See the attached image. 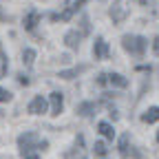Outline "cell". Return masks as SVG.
Instances as JSON below:
<instances>
[{
	"mask_svg": "<svg viewBox=\"0 0 159 159\" xmlns=\"http://www.w3.org/2000/svg\"><path fill=\"white\" fill-rule=\"evenodd\" d=\"M49 144L44 142V139H40L38 137V133H22L18 137V150H20V155H22V159L25 157H29V155H33V150H40V148H47Z\"/></svg>",
	"mask_w": 159,
	"mask_h": 159,
	"instance_id": "cell-1",
	"label": "cell"
},
{
	"mask_svg": "<svg viewBox=\"0 0 159 159\" xmlns=\"http://www.w3.org/2000/svg\"><path fill=\"white\" fill-rule=\"evenodd\" d=\"M122 47H124V51H128L130 55L142 57V55L146 53L148 40L142 38V35H130V33H126V35H122Z\"/></svg>",
	"mask_w": 159,
	"mask_h": 159,
	"instance_id": "cell-2",
	"label": "cell"
},
{
	"mask_svg": "<svg viewBox=\"0 0 159 159\" xmlns=\"http://www.w3.org/2000/svg\"><path fill=\"white\" fill-rule=\"evenodd\" d=\"M64 159H89L86 148H84V137H82V135L75 137V144H73V148H69V150L64 152Z\"/></svg>",
	"mask_w": 159,
	"mask_h": 159,
	"instance_id": "cell-3",
	"label": "cell"
},
{
	"mask_svg": "<svg viewBox=\"0 0 159 159\" xmlns=\"http://www.w3.org/2000/svg\"><path fill=\"white\" fill-rule=\"evenodd\" d=\"M62 108H64V95L60 91H53L49 95V111H51V115L57 117L60 113H62Z\"/></svg>",
	"mask_w": 159,
	"mask_h": 159,
	"instance_id": "cell-4",
	"label": "cell"
},
{
	"mask_svg": "<svg viewBox=\"0 0 159 159\" xmlns=\"http://www.w3.org/2000/svg\"><path fill=\"white\" fill-rule=\"evenodd\" d=\"M93 57L95 60H108L111 57V49H108V44H106L104 38H97L95 40V44H93Z\"/></svg>",
	"mask_w": 159,
	"mask_h": 159,
	"instance_id": "cell-5",
	"label": "cell"
},
{
	"mask_svg": "<svg viewBox=\"0 0 159 159\" xmlns=\"http://www.w3.org/2000/svg\"><path fill=\"white\" fill-rule=\"evenodd\" d=\"M47 99L42 97V95H38V97H33L31 102H29V106H27V111L31 113V115H42V113H47Z\"/></svg>",
	"mask_w": 159,
	"mask_h": 159,
	"instance_id": "cell-6",
	"label": "cell"
},
{
	"mask_svg": "<svg viewBox=\"0 0 159 159\" xmlns=\"http://www.w3.org/2000/svg\"><path fill=\"white\" fill-rule=\"evenodd\" d=\"M80 42H82V33L75 31V29L64 35V44H66L71 51H77V49H80Z\"/></svg>",
	"mask_w": 159,
	"mask_h": 159,
	"instance_id": "cell-7",
	"label": "cell"
},
{
	"mask_svg": "<svg viewBox=\"0 0 159 159\" xmlns=\"http://www.w3.org/2000/svg\"><path fill=\"white\" fill-rule=\"evenodd\" d=\"M75 113L82 115V117H93V115L97 113V104H95V102H82V104H77Z\"/></svg>",
	"mask_w": 159,
	"mask_h": 159,
	"instance_id": "cell-8",
	"label": "cell"
},
{
	"mask_svg": "<svg viewBox=\"0 0 159 159\" xmlns=\"http://www.w3.org/2000/svg\"><path fill=\"white\" fill-rule=\"evenodd\" d=\"M38 22H40V13H38L35 9H31V11L25 16V20H22V25H25L27 31H33V29L38 27Z\"/></svg>",
	"mask_w": 159,
	"mask_h": 159,
	"instance_id": "cell-9",
	"label": "cell"
},
{
	"mask_svg": "<svg viewBox=\"0 0 159 159\" xmlns=\"http://www.w3.org/2000/svg\"><path fill=\"white\" fill-rule=\"evenodd\" d=\"M106 75H108V84L111 86H117V89H126L128 86V80L122 73H106Z\"/></svg>",
	"mask_w": 159,
	"mask_h": 159,
	"instance_id": "cell-10",
	"label": "cell"
},
{
	"mask_svg": "<svg viewBox=\"0 0 159 159\" xmlns=\"http://www.w3.org/2000/svg\"><path fill=\"white\" fill-rule=\"evenodd\" d=\"M86 69H89L86 64H80V66H73V69H66V71H60L57 77H62V80H73V77H77L80 73H84Z\"/></svg>",
	"mask_w": 159,
	"mask_h": 159,
	"instance_id": "cell-11",
	"label": "cell"
},
{
	"mask_svg": "<svg viewBox=\"0 0 159 159\" xmlns=\"http://www.w3.org/2000/svg\"><path fill=\"white\" fill-rule=\"evenodd\" d=\"M108 16H111V20H113L115 25H119V22L126 18V9H122L119 5H113V7L108 9Z\"/></svg>",
	"mask_w": 159,
	"mask_h": 159,
	"instance_id": "cell-12",
	"label": "cell"
},
{
	"mask_svg": "<svg viewBox=\"0 0 159 159\" xmlns=\"http://www.w3.org/2000/svg\"><path fill=\"white\" fill-rule=\"evenodd\" d=\"M142 122H144V124H155V122H159V106H150V108L142 115Z\"/></svg>",
	"mask_w": 159,
	"mask_h": 159,
	"instance_id": "cell-13",
	"label": "cell"
},
{
	"mask_svg": "<svg viewBox=\"0 0 159 159\" xmlns=\"http://www.w3.org/2000/svg\"><path fill=\"white\" fill-rule=\"evenodd\" d=\"M97 130H99V135H104L106 139H113L115 137V130H113V126L108 122H99L97 124Z\"/></svg>",
	"mask_w": 159,
	"mask_h": 159,
	"instance_id": "cell-14",
	"label": "cell"
},
{
	"mask_svg": "<svg viewBox=\"0 0 159 159\" xmlns=\"http://www.w3.org/2000/svg\"><path fill=\"white\" fill-rule=\"evenodd\" d=\"M128 139H130L128 133H124L122 137H119V155H122V157H128V155H130V150H128Z\"/></svg>",
	"mask_w": 159,
	"mask_h": 159,
	"instance_id": "cell-15",
	"label": "cell"
},
{
	"mask_svg": "<svg viewBox=\"0 0 159 159\" xmlns=\"http://www.w3.org/2000/svg\"><path fill=\"white\" fill-rule=\"evenodd\" d=\"M7 69H9V60H7V53L2 51V44H0V80L7 75Z\"/></svg>",
	"mask_w": 159,
	"mask_h": 159,
	"instance_id": "cell-16",
	"label": "cell"
},
{
	"mask_svg": "<svg viewBox=\"0 0 159 159\" xmlns=\"http://www.w3.org/2000/svg\"><path fill=\"white\" fill-rule=\"evenodd\" d=\"M33 60H35V51H33V49H25V51H22V64H25V66H31Z\"/></svg>",
	"mask_w": 159,
	"mask_h": 159,
	"instance_id": "cell-17",
	"label": "cell"
},
{
	"mask_svg": "<svg viewBox=\"0 0 159 159\" xmlns=\"http://www.w3.org/2000/svg\"><path fill=\"white\" fill-rule=\"evenodd\" d=\"M93 148H95V155H99V157H104V155L108 152V148H106V144H104V142H95V146H93Z\"/></svg>",
	"mask_w": 159,
	"mask_h": 159,
	"instance_id": "cell-18",
	"label": "cell"
},
{
	"mask_svg": "<svg viewBox=\"0 0 159 159\" xmlns=\"http://www.w3.org/2000/svg\"><path fill=\"white\" fill-rule=\"evenodd\" d=\"M11 93L7 91V89H2V86H0V104H7V102H11Z\"/></svg>",
	"mask_w": 159,
	"mask_h": 159,
	"instance_id": "cell-19",
	"label": "cell"
},
{
	"mask_svg": "<svg viewBox=\"0 0 159 159\" xmlns=\"http://www.w3.org/2000/svg\"><path fill=\"white\" fill-rule=\"evenodd\" d=\"M91 31V25H89V18L86 16H82V35H86Z\"/></svg>",
	"mask_w": 159,
	"mask_h": 159,
	"instance_id": "cell-20",
	"label": "cell"
},
{
	"mask_svg": "<svg viewBox=\"0 0 159 159\" xmlns=\"http://www.w3.org/2000/svg\"><path fill=\"white\" fill-rule=\"evenodd\" d=\"M97 84H99V86L108 84V75H106V73H99V75H97Z\"/></svg>",
	"mask_w": 159,
	"mask_h": 159,
	"instance_id": "cell-21",
	"label": "cell"
},
{
	"mask_svg": "<svg viewBox=\"0 0 159 159\" xmlns=\"http://www.w3.org/2000/svg\"><path fill=\"white\" fill-rule=\"evenodd\" d=\"M18 82L22 84V86H29V82H31V80H29V77H27L25 73H20V75H18Z\"/></svg>",
	"mask_w": 159,
	"mask_h": 159,
	"instance_id": "cell-22",
	"label": "cell"
},
{
	"mask_svg": "<svg viewBox=\"0 0 159 159\" xmlns=\"http://www.w3.org/2000/svg\"><path fill=\"white\" fill-rule=\"evenodd\" d=\"M152 51H155V55H159V38L152 40Z\"/></svg>",
	"mask_w": 159,
	"mask_h": 159,
	"instance_id": "cell-23",
	"label": "cell"
},
{
	"mask_svg": "<svg viewBox=\"0 0 159 159\" xmlns=\"http://www.w3.org/2000/svg\"><path fill=\"white\" fill-rule=\"evenodd\" d=\"M7 20H9V16H7V13H2V11H0V22H7Z\"/></svg>",
	"mask_w": 159,
	"mask_h": 159,
	"instance_id": "cell-24",
	"label": "cell"
},
{
	"mask_svg": "<svg viewBox=\"0 0 159 159\" xmlns=\"http://www.w3.org/2000/svg\"><path fill=\"white\" fill-rule=\"evenodd\" d=\"M25 159H40V157H38V155L33 152V155H29V157H25Z\"/></svg>",
	"mask_w": 159,
	"mask_h": 159,
	"instance_id": "cell-25",
	"label": "cell"
},
{
	"mask_svg": "<svg viewBox=\"0 0 159 159\" xmlns=\"http://www.w3.org/2000/svg\"><path fill=\"white\" fill-rule=\"evenodd\" d=\"M157 142H159V133H157Z\"/></svg>",
	"mask_w": 159,
	"mask_h": 159,
	"instance_id": "cell-26",
	"label": "cell"
},
{
	"mask_svg": "<svg viewBox=\"0 0 159 159\" xmlns=\"http://www.w3.org/2000/svg\"><path fill=\"white\" fill-rule=\"evenodd\" d=\"M115 2H119V0H115Z\"/></svg>",
	"mask_w": 159,
	"mask_h": 159,
	"instance_id": "cell-27",
	"label": "cell"
},
{
	"mask_svg": "<svg viewBox=\"0 0 159 159\" xmlns=\"http://www.w3.org/2000/svg\"><path fill=\"white\" fill-rule=\"evenodd\" d=\"M0 115H2V111H0Z\"/></svg>",
	"mask_w": 159,
	"mask_h": 159,
	"instance_id": "cell-28",
	"label": "cell"
}]
</instances>
